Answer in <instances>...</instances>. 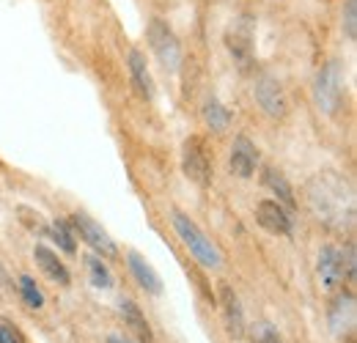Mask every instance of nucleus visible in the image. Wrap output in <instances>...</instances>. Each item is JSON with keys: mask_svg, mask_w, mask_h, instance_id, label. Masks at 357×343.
I'll use <instances>...</instances> for the list:
<instances>
[{"mask_svg": "<svg viewBox=\"0 0 357 343\" xmlns=\"http://www.w3.org/2000/svg\"><path fill=\"white\" fill-rule=\"evenodd\" d=\"M250 338H253V343H283L280 335H278V330H275L272 324H267V321L256 324V327L250 330Z\"/></svg>", "mask_w": 357, "mask_h": 343, "instance_id": "25", "label": "nucleus"}, {"mask_svg": "<svg viewBox=\"0 0 357 343\" xmlns=\"http://www.w3.org/2000/svg\"><path fill=\"white\" fill-rule=\"evenodd\" d=\"M341 343H355V335H352V333H347V335H344V341Z\"/></svg>", "mask_w": 357, "mask_h": 343, "instance_id": "28", "label": "nucleus"}, {"mask_svg": "<svg viewBox=\"0 0 357 343\" xmlns=\"http://www.w3.org/2000/svg\"><path fill=\"white\" fill-rule=\"evenodd\" d=\"M228 168H231L234 176H239V178H250L256 173V168H259V148L245 135H239L234 140L231 157H228Z\"/></svg>", "mask_w": 357, "mask_h": 343, "instance_id": "10", "label": "nucleus"}, {"mask_svg": "<svg viewBox=\"0 0 357 343\" xmlns=\"http://www.w3.org/2000/svg\"><path fill=\"white\" fill-rule=\"evenodd\" d=\"M105 343H132V341H127V338H121V335H107Z\"/></svg>", "mask_w": 357, "mask_h": 343, "instance_id": "27", "label": "nucleus"}, {"mask_svg": "<svg viewBox=\"0 0 357 343\" xmlns=\"http://www.w3.org/2000/svg\"><path fill=\"white\" fill-rule=\"evenodd\" d=\"M204 121H206V127L212 129V132H225L228 124H231V113H228V107H225L223 102H218L212 96L204 105Z\"/></svg>", "mask_w": 357, "mask_h": 343, "instance_id": "19", "label": "nucleus"}, {"mask_svg": "<svg viewBox=\"0 0 357 343\" xmlns=\"http://www.w3.org/2000/svg\"><path fill=\"white\" fill-rule=\"evenodd\" d=\"M146 36H149V44H151V49H154L157 61H160L168 72H176L178 63H181V44H178L174 28H171L165 20L154 17V20L149 22Z\"/></svg>", "mask_w": 357, "mask_h": 343, "instance_id": "4", "label": "nucleus"}, {"mask_svg": "<svg viewBox=\"0 0 357 343\" xmlns=\"http://www.w3.org/2000/svg\"><path fill=\"white\" fill-rule=\"evenodd\" d=\"M0 343H25L20 327L14 321H8V319H0Z\"/></svg>", "mask_w": 357, "mask_h": 343, "instance_id": "26", "label": "nucleus"}, {"mask_svg": "<svg viewBox=\"0 0 357 343\" xmlns=\"http://www.w3.org/2000/svg\"><path fill=\"white\" fill-rule=\"evenodd\" d=\"M338 261H341V275H344V283H355L357 275V253H355V242H347V247L338 253Z\"/></svg>", "mask_w": 357, "mask_h": 343, "instance_id": "23", "label": "nucleus"}, {"mask_svg": "<svg viewBox=\"0 0 357 343\" xmlns=\"http://www.w3.org/2000/svg\"><path fill=\"white\" fill-rule=\"evenodd\" d=\"M121 319H124V324H127V330L132 333L135 338L140 343H151L154 341V333H151V324L146 321V316H143V310L135 305L132 300H121Z\"/></svg>", "mask_w": 357, "mask_h": 343, "instance_id": "17", "label": "nucleus"}, {"mask_svg": "<svg viewBox=\"0 0 357 343\" xmlns=\"http://www.w3.org/2000/svg\"><path fill=\"white\" fill-rule=\"evenodd\" d=\"M355 294L352 291H338L333 302H330V310H327V321H330V330H333V335H347V333H352V327H355Z\"/></svg>", "mask_w": 357, "mask_h": 343, "instance_id": "9", "label": "nucleus"}, {"mask_svg": "<svg viewBox=\"0 0 357 343\" xmlns=\"http://www.w3.org/2000/svg\"><path fill=\"white\" fill-rule=\"evenodd\" d=\"M220 310H223V321L225 330L231 338H242L245 335V313H242V305L239 297L234 294L231 286L220 283Z\"/></svg>", "mask_w": 357, "mask_h": 343, "instance_id": "12", "label": "nucleus"}, {"mask_svg": "<svg viewBox=\"0 0 357 343\" xmlns=\"http://www.w3.org/2000/svg\"><path fill=\"white\" fill-rule=\"evenodd\" d=\"M341 28H344V36H347L349 42H357V0H347V3H344Z\"/></svg>", "mask_w": 357, "mask_h": 343, "instance_id": "24", "label": "nucleus"}, {"mask_svg": "<svg viewBox=\"0 0 357 343\" xmlns=\"http://www.w3.org/2000/svg\"><path fill=\"white\" fill-rule=\"evenodd\" d=\"M130 77H132L135 91L143 96V99H154V80H151V72H149V63H146V55L140 49H130Z\"/></svg>", "mask_w": 357, "mask_h": 343, "instance_id": "16", "label": "nucleus"}, {"mask_svg": "<svg viewBox=\"0 0 357 343\" xmlns=\"http://www.w3.org/2000/svg\"><path fill=\"white\" fill-rule=\"evenodd\" d=\"M127 264H130V272H132V277L137 280V286H140L143 291H149V294H162V280H160V275L154 272V266L140 256V253L130 250V253H127Z\"/></svg>", "mask_w": 357, "mask_h": 343, "instance_id": "14", "label": "nucleus"}, {"mask_svg": "<svg viewBox=\"0 0 357 343\" xmlns=\"http://www.w3.org/2000/svg\"><path fill=\"white\" fill-rule=\"evenodd\" d=\"M86 269H89V280L93 289H113V275L107 264H102V258L86 256Z\"/></svg>", "mask_w": 357, "mask_h": 343, "instance_id": "20", "label": "nucleus"}, {"mask_svg": "<svg viewBox=\"0 0 357 343\" xmlns=\"http://www.w3.org/2000/svg\"><path fill=\"white\" fill-rule=\"evenodd\" d=\"M264 184L272 190V195L278 198V204H280L283 209H297V198H294L291 184L286 181V176H283V173L275 171L272 165H267V168H264Z\"/></svg>", "mask_w": 357, "mask_h": 343, "instance_id": "18", "label": "nucleus"}, {"mask_svg": "<svg viewBox=\"0 0 357 343\" xmlns=\"http://www.w3.org/2000/svg\"><path fill=\"white\" fill-rule=\"evenodd\" d=\"M181 168L184 176L198 184V187H209L212 184V162H209V154L201 143V137H187L184 146H181Z\"/></svg>", "mask_w": 357, "mask_h": 343, "instance_id": "6", "label": "nucleus"}, {"mask_svg": "<svg viewBox=\"0 0 357 343\" xmlns=\"http://www.w3.org/2000/svg\"><path fill=\"white\" fill-rule=\"evenodd\" d=\"M253 33H256V22L248 14L236 17L231 22V28L225 31V47H228L231 58L239 63V69L253 66Z\"/></svg>", "mask_w": 357, "mask_h": 343, "instance_id": "5", "label": "nucleus"}, {"mask_svg": "<svg viewBox=\"0 0 357 343\" xmlns=\"http://www.w3.org/2000/svg\"><path fill=\"white\" fill-rule=\"evenodd\" d=\"M72 225L80 231V236H83V242H89L91 247L96 250V253H102L105 258H116L119 256V247H116V242L107 236V231L96 222V220H91L86 212H75L72 215Z\"/></svg>", "mask_w": 357, "mask_h": 343, "instance_id": "8", "label": "nucleus"}, {"mask_svg": "<svg viewBox=\"0 0 357 343\" xmlns=\"http://www.w3.org/2000/svg\"><path fill=\"white\" fill-rule=\"evenodd\" d=\"M313 102L321 113L335 116L344 102V66L338 61H327L313 80Z\"/></svg>", "mask_w": 357, "mask_h": 343, "instance_id": "3", "label": "nucleus"}, {"mask_svg": "<svg viewBox=\"0 0 357 343\" xmlns=\"http://www.w3.org/2000/svg\"><path fill=\"white\" fill-rule=\"evenodd\" d=\"M50 234H52V239L58 242V247H61L63 253H69V256H75V253H77V245H75V236H72V231H69L66 220L55 217V220H52V225H50Z\"/></svg>", "mask_w": 357, "mask_h": 343, "instance_id": "21", "label": "nucleus"}, {"mask_svg": "<svg viewBox=\"0 0 357 343\" xmlns=\"http://www.w3.org/2000/svg\"><path fill=\"white\" fill-rule=\"evenodd\" d=\"M256 220H259V225H261L264 231L275 234V236H289L291 228H294L289 212H286L278 201H261L259 209H256Z\"/></svg>", "mask_w": 357, "mask_h": 343, "instance_id": "11", "label": "nucleus"}, {"mask_svg": "<svg viewBox=\"0 0 357 343\" xmlns=\"http://www.w3.org/2000/svg\"><path fill=\"white\" fill-rule=\"evenodd\" d=\"M319 280L324 286V291H338L344 286V275H341V261H338V250L324 245L319 250V264H316Z\"/></svg>", "mask_w": 357, "mask_h": 343, "instance_id": "13", "label": "nucleus"}, {"mask_svg": "<svg viewBox=\"0 0 357 343\" xmlns=\"http://www.w3.org/2000/svg\"><path fill=\"white\" fill-rule=\"evenodd\" d=\"M33 258H36L39 269L45 272L50 280H55L58 286H69V283H72V275H69L66 264L55 256V253H52L47 245H36V247H33Z\"/></svg>", "mask_w": 357, "mask_h": 343, "instance_id": "15", "label": "nucleus"}, {"mask_svg": "<svg viewBox=\"0 0 357 343\" xmlns=\"http://www.w3.org/2000/svg\"><path fill=\"white\" fill-rule=\"evenodd\" d=\"M253 96H256L259 107L267 113L269 119H286V113H289V99H286L280 83H278L272 75H259V77H256Z\"/></svg>", "mask_w": 357, "mask_h": 343, "instance_id": "7", "label": "nucleus"}, {"mask_svg": "<svg viewBox=\"0 0 357 343\" xmlns=\"http://www.w3.org/2000/svg\"><path fill=\"white\" fill-rule=\"evenodd\" d=\"M308 209L330 231H352L355 225V192L338 173H319L305 187Z\"/></svg>", "mask_w": 357, "mask_h": 343, "instance_id": "1", "label": "nucleus"}, {"mask_svg": "<svg viewBox=\"0 0 357 343\" xmlns=\"http://www.w3.org/2000/svg\"><path fill=\"white\" fill-rule=\"evenodd\" d=\"M171 222H174V231L178 234V239L184 242V247L190 250V256L195 258L201 266H206V269H220L223 266V250L198 228L195 220H190L184 212L174 209Z\"/></svg>", "mask_w": 357, "mask_h": 343, "instance_id": "2", "label": "nucleus"}, {"mask_svg": "<svg viewBox=\"0 0 357 343\" xmlns=\"http://www.w3.org/2000/svg\"><path fill=\"white\" fill-rule=\"evenodd\" d=\"M17 289H20V294H22V300H25L28 307H33V310L45 307V294H42V289L36 286V280H33L31 275H22Z\"/></svg>", "mask_w": 357, "mask_h": 343, "instance_id": "22", "label": "nucleus"}]
</instances>
